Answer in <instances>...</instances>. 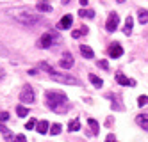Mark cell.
I'll return each mask as SVG.
<instances>
[{
    "mask_svg": "<svg viewBox=\"0 0 148 142\" xmlns=\"http://www.w3.org/2000/svg\"><path fill=\"white\" fill-rule=\"evenodd\" d=\"M71 23H73V18H71V14H64V16L61 18V21H59V25H57V27L64 30V29H70V27H71Z\"/></svg>",
    "mask_w": 148,
    "mask_h": 142,
    "instance_id": "cell-10",
    "label": "cell"
},
{
    "mask_svg": "<svg viewBox=\"0 0 148 142\" xmlns=\"http://www.w3.org/2000/svg\"><path fill=\"white\" fill-rule=\"evenodd\" d=\"M88 123H89V126H91V133H93V135H97V133H98V128H100L98 123L95 121V119H89Z\"/></svg>",
    "mask_w": 148,
    "mask_h": 142,
    "instance_id": "cell-23",
    "label": "cell"
},
{
    "mask_svg": "<svg viewBox=\"0 0 148 142\" xmlns=\"http://www.w3.org/2000/svg\"><path fill=\"white\" fill-rule=\"evenodd\" d=\"M0 78H4V69H0Z\"/></svg>",
    "mask_w": 148,
    "mask_h": 142,
    "instance_id": "cell-34",
    "label": "cell"
},
{
    "mask_svg": "<svg viewBox=\"0 0 148 142\" xmlns=\"http://www.w3.org/2000/svg\"><path fill=\"white\" fill-rule=\"evenodd\" d=\"M57 39H59V36L56 34V32H47V34H43V36L39 37L38 46H39V48H50Z\"/></svg>",
    "mask_w": 148,
    "mask_h": 142,
    "instance_id": "cell-4",
    "label": "cell"
},
{
    "mask_svg": "<svg viewBox=\"0 0 148 142\" xmlns=\"http://www.w3.org/2000/svg\"><path fill=\"white\" fill-rule=\"evenodd\" d=\"M107 53H109V57L118 59V57H121V55H123V48H121L120 43H112V45L109 46V50H107Z\"/></svg>",
    "mask_w": 148,
    "mask_h": 142,
    "instance_id": "cell-7",
    "label": "cell"
},
{
    "mask_svg": "<svg viewBox=\"0 0 148 142\" xmlns=\"http://www.w3.org/2000/svg\"><path fill=\"white\" fill-rule=\"evenodd\" d=\"M137 105H139V107H145V105H148V96L141 94L139 98H137Z\"/></svg>",
    "mask_w": 148,
    "mask_h": 142,
    "instance_id": "cell-25",
    "label": "cell"
},
{
    "mask_svg": "<svg viewBox=\"0 0 148 142\" xmlns=\"http://www.w3.org/2000/svg\"><path fill=\"white\" fill-rule=\"evenodd\" d=\"M89 82H91V84H93L95 87H102V85H103V80L100 78V76H97V75H93V73L89 75Z\"/></svg>",
    "mask_w": 148,
    "mask_h": 142,
    "instance_id": "cell-20",
    "label": "cell"
},
{
    "mask_svg": "<svg viewBox=\"0 0 148 142\" xmlns=\"http://www.w3.org/2000/svg\"><path fill=\"white\" fill-rule=\"evenodd\" d=\"M105 142H116V140H114V135H112V133H109V135H107V139H105Z\"/></svg>",
    "mask_w": 148,
    "mask_h": 142,
    "instance_id": "cell-31",
    "label": "cell"
},
{
    "mask_svg": "<svg viewBox=\"0 0 148 142\" xmlns=\"http://www.w3.org/2000/svg\"><path fill=\"white\" fill-rule=\"evenodd\" d=\"M98 68H102V69H109V62H107V60H98Z\"/></svg>",
    "mask_w": 148,
    "mask_h": 142,
    "instance_id": "cell-28",
    "label": "cell"
},
{
    "mask_svg": "<svg viewBox=\"0 0 148 142\" xmlns=\"http://www.w3.org/2000/svg\"><path fill=\"white\" fill-rule=\"evenodd\" d=\"M0 133L4 135V139H5L7 142H14V140H16V137L13 135V132H11L9 128H5L4 124H0Z\"/></svg>",
    "mask_w": 148,
    "mask_h": 142,
    "instance_id": "cell-11",
    "label": "cell"
},
{
    "mask_svg": "<svg viewBox=\"0 0 148 142\" xmlns=\"http://www.w3.org/2000/svg\"><path fill=\"white\" fill-rule=\"evenodd\" d=\"M16 112H18V116H20V117H25V116L29 114V108H27V107H23V105H20V107L16 108Z\"/></svg>",
    "mask_w": 148,
    "mask_h": 142,
    "instance_id": "cell-24",
    "label": "cell"
},
{
    "mask_svg": "<svg viewBox=\"0 0 148 142\" xmlns=\"http://www.w3.org/2000/svg\"><path fill=\"white\" fill-rule=\"evenodd\" d=\"M68 130H70V132H79V130H80V119H79V117H75L73 121H70Z\"/></svg>",
    "mask_w": 148,
    "mask_h": 142,
    "instance_id": "cell-19",
    "label": "cell"
},
{
    "mask_svg": "<svg viewBox=\"0 0 148 142\" xmlns=\"http://www.w3.org/2000/svg\"><path fill=\"white\" fill-rule=\"evenodd\" d=\"M136 123L139 124L143 130H146V132H148V116H137L136 117Z\"/></svg>",
    "mask_w": 148,
    "mask_h": 142,
    "instance_id": "cell-17",
    "label": "cell"
},
{
    "mask_svg": "<svg viewBox=\"0 0 148 142\" xmlns=\"http://www.w3.org/2000/svg\"><path fill=\"white\" fill-rule=\"evenodd\" d=\"M79 50H80V53L84 55V59H93V57H95V52H93L89 46H86V45H80Z\"/></svg>",
    "mask_w": 148,
    "mask_h": 142,
    "instance_id": "cell-14",
    "label": "cell"
},
{
    "mask_svg": "<svg viewBox=\"0 0 148 142\" xmlns=\"http://www.w3.org/2000/svg\"><path fill=\"white\" fill-rule=\"evenodd\" d=\"M41 69H45L48 73V76L54 82H59V84H70V85H80V80L75 78V76H70V75H64V73H56L54 68H50L47 62H41Z\"/></svg>",
    "mask_w": 148,
    "mask_h": 142,
    "instance_id": "cell-2",
    "label": "cell"
},
{
    "mask_svg": "<svg viewBox=\"0 0 148 142\" xmlns=\"http://www.w3.org/2000/svg\"><path fill=\"white\" fill-rule=\"evenodd\" d=\"M48 121H45V119H43V121H39V123H36V132L38 133H41V135H43V133H48Z\"/></svg>",
    "mask_w": 148,
    "mask_h": 142,
    "instance_id": "cell-13",
    "label": "cell"
},
{
    "mask_svg": "<svg viewBox=\"0 0 148 142\" xmlns=\"http://www.w3.org/2000/svg\"><path fill=\"white\" fill-rule=\"evenodd\" d=\"M73 57L70 55V53H64V55L61 57V60H59V66L62 68V69H71V66H73Z\"/></svg>",
    "mask_w": 148,
    "mask_h": 142,
    "instance_id": "cell-8",
    "label": "cell"
},
{
    "mask_svg": "<svg viewBox=\"0 0 148 142\" xmlns=\"http://www.w3.org/2000/svg\"><path fill=\"white\" fill-rule=\"evenodd\" d=\"M7 119H9V114H7V112H2V114H0V121H7Z\"/></svg>",
    "mask_w": 148,
    "mask_h": 142,
    "instance_id": "cell-30",
    "label": "cell"
},
{
    "mask_svg": "<svg viewBox=\"0 0 148 142\" xmlns=\"http://www.w3.org/2000/svg\"><path fill=\"white\" fill-rule=\"evenodd\" d=\"M79 2H80V5H82V7H86V5H88V2H89V0H79Z\"/></svg>",
    "mask_w": 148,
    "mask_h": 142,
    "instance_id": "cell-32",
    "label": "cell"
},
{
    "mask_svg": "<svg viewBox=\"0 0 148 142\" xmlns=\"http://www.w3.org/2000/svg\"><path fill=\"white\" fill-rule=\"evenodd\" d=\"M20 100H22V103H34L36 101V92H34V89L30 85H25L23 89H22V92H20Z\"/></svg>",
    "mask_w": 148,
    "mask_h": 142,
    "instance_id": "cell-5",
    "label": "cell"
},
{
    "mask_svg": "<svg viewBox=\"0 0 148 142\" xmlns=\"http://www.w3.org/2000/svg\"><path fill=\"white\" fill-rule=\"evenodd\" d=\"M88 32H89V29H88V27H80V29H77V30H71V37L79 39V37H82V36H86Z\"/></svg>",
    "mask_w": 148,
    "mask_h": 142,
    "instance_id": "cell-16",
    "label": "cell"
},
{
    "mask_svg": "<svg viewBox=\"0 0 148 142\" xmlns=\"http://www.w3.org/2000/svg\"><path fill=\"white\" fill-rule=\"evenodd\" d=\"M79 14H80L82 18H95V11H93V9H80Z\"/></svg>",
    "mask_w": 148,
    "mask_h": 142,
    "instance_id": "cell-21",
    "label": "cell"
},
{
    "mask_svg": "<svg viewBox=\"0 0 148 142\" xmlns=\"http://www.w3.org/2000/svg\"><path fill=\"white\" fill-rule=\"evenodd\" d=\"M61 130H62V126H61L59 123H56V124H52V126H50L48 133H52V135H59V133H61Z\"/></svg>",
    "mask_w": 148,
    "mask_h": 142,
    "instance_id": "cell-22",
    "label": "cell"
},
{
    "mask_svg": "<svg viewBox=\"0 0 148 142\" xmlns=\"http://www.w3.org/2000/svg\"><path fill=\"white\" fill-rule=\"evenodd\" d=\"M36 9L39 11V13H52V5L47 2V0H41V2L36 4Z\"/></svg>",
    "mask_w": 148,
    "mask_h": 142,
    "instance_id": "cell-12",
    "label": "cell"
},
{
    "mask_svg": "<svg viewBox=\"0 0 148 142\" xmlns=\"http://www.w3.org/2000/svg\"><path fill=\"white\" fill-rule=\"evenodd\" d=\"M132 25H134V20L130 16H127V20H125V29H123V34L125 36H130L132 34Z\"/></svg>",
    "mask_w": 148,
    "mask_h": 142,
    "instance_id": "cell-15",
    "label": "cell"
},
{
    "mask_svg": "<svg viewBox=\"0 0 148 142\" xmlns=\"http://www.w3.org/2000/svg\"><path fill=\"white\" fill-rule=\"evenodd\" d=\"M116 82L120 85H130V87H136V80L134 78H127L123 73H116Z\"/></svg>",
    "mask_w": 148,
    "mask_h": 142,
    "instance_id": "cell-9",
    "label": "cell"
},
{
    "mask_svg": "<svg viewBox=\"0 0 148 142\" xmlns=\"http://www.w3.org/2000/svg\"><path fill=\"white\" fill-rule=\"evenodd\" d=\"M14 20L18 21V23L25 25V27H36V25L43 23V16L34 14L32 11H22L20 14H14Z\"/></svg>",
    "mask_w": 148,
    "mask_h": 142,
    "instance_id": "cell-3",
    "label": "cell"
},
{
    "mask_svg": "<svg viewBox=\"0 0 148 142\" xmlns=\"http://www.w3.org/2000/svg\"><path fill=\"white\" fill-rule=\"evenodd\" d=\"M34 126H36V119H29L27 124H25V128H27V130H32Z\"/></svg>",
    "mask_w": 148,
    "mask_h": 142,
    "instance_id": "cell-27",
    "label": "cell"
},
{
    "mask_svg": "<svg viewBox=\"0 0 148 142\" xmlns=\"http://www.w3.org/2000/svg\"><path fill=\"white\" fill-rule=\"evenodd\" d=\"M61 4H62V5H68V4H70V0H61Z\"/></svg>",
    "mask_w": 148,
    "mask_h": 142,
    "instance_id": "cell-33",
    "label": "cell"
},
{
    "mask_svg": "<svg viewBox=\"0 0 148 142\" xmlns=\"http://www.w3.org/2000/svg\"><path fill=\"white\" fill-rule=\"evenodd\" d=\"M14 142H27V139H25V135L20 133V135H16V140Z\"/></svg>",
    "mask_w": 148,
    "mask_h": 142,
    "instance_id": "cell-29",
    "label": "cell"
},
{
    "mask_svg": "<svg viewBox=\"0 0 148 142\" xmlns=\"http://www.w3.org/2000/svg\"><path fill=\"white\" fill-rule=\"evenodd\" d=\"M118 25H120V14L118 13H111L109 18H107V23H105L107 32H114L116 29H118Z\"/></svg>",
    "mask_w": 148,
    "mask_h": 142,
    "instance_id": "cell-6",
    "label": "cell"
},
{
    "mask_svg": "<svg viewBox=\"0 0 148 142\" xmlns=\"http://www.w3.org/2000/svg\"><path fill=\"white\" fill-rule=\"evenodd\" d=\"M116 2H125V0H116Z\"/></svg>",
    "mask_w": 148,
    "mask_h": 142,
    "instance_id": "cell-35",
    "label": "cell"
},
{
    "mask_svg": "<svg viewBox=\"0 0 148 142\" xmlns=\"http://www.w3.org/2000/svg\"><path fill=\"white\" fill-rule=\"evenodd\" d=\"M137 20H139L141 25L148 23V11L146 9H139V13H137Z\"/></svg>",
    "mask_w": 148,
    "mask_h": 142,
    "instance_id": "cell-18",
    "label": "cell"
},
{
    "mask_svg": "<svg viewBox=\"0 0 148 142\" xmlns=\"http://www.w3.org/2000/svg\"><path fill=\"white\" fill-rule=\"evenodd\" d=\"M45 103L56 114H66L68 108H70L68 96L61 91H47L45 92Z\"/></svg>",
    "mask_w": 148,
    "mask_h": 142,
    "instance_id": "cell-1",
    "label": "cell"
},
{
    "mask_svg": "<svg viewBox=\"0 0 148 142\" xmlns=\"http://www.w3.org/2000/svg\"><path fill=\"white\" fill-rule=\"evenodd\" d=\"M0 57H9V50L0 43Z\"/></svg>",
    "mask_w": 148,
    "mask_h": 142,
    "instance_id": "cell-26",
    "label": "cell"
}]
</instances>
